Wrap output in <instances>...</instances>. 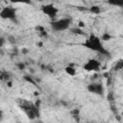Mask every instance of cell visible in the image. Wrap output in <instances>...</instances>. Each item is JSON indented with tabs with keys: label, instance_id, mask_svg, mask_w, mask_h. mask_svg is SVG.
<instances>
[{
	"label": "cell",
	"instance_id": "obj_1",
	"mask_svg": "<svg viewBox=\"0 0 123 123\" xmlns=\"http://www.w3.org/2000/svg\"><path fill=\"white\" fill-rule=\"evenodd\" d=\"M84 46L92 50V51H95V52H98L100 54H103V55H109V52L105 49V47L103 46L100 38L94 35H90L89 36V38L84 43Z\"/></svg>",
	"mask_w": 123,
	"mask_h": 123
},
{
	"label": "cell",
	"instance_id": "obj_2",
	"mask_svg": "<svg viewBox=\"0 0 123 123\" xmlns=\"http://www.w3.org/2000/svg\"><path fill=\"white\" fill-rule=\"evenodd\" d=\"M70 24H71V18L64 17V18H61V19L51 22V28L54 31L60 32V31H64L68 29Z\"/></svg>",
	"mask_w": 123,
	"mask_h": 123
},
{
	"label": "cell",
	"instance_id": "obj_3",
	"mask_svg": "<svg viewBox=\"0 0 123 123\" xmlns=\"http://www.w3.org/2000/svg\"><path fill=\"white\" fill-rule=\"evenodd\" d=\"M0 17L3 19H11L16 21V10L12 7H5L0 11Z\"/></svg>",
	"mask_w": 123,
	"mask_h": 123
},
{
	"label": "cell",
	"instance_id": "obj_4",
	"mask_svg": "<svg viewBox=\"0 0 123 123\" xmlns=\"http://www.w3.org/2000/svg\"><path fill=\"white\" fill-rule=\"evenodd\" d=\"M86 89L94 94H98V95H103L104 94V86L101 83H94V84H90L86 86Z\"/></svg>",
	"mask_w": 123,
	"mask_h": 123
},
{
	"label": "cell",
	"instance_id": "obj_5",
	"mask_svg": "<svg viewBox=\"0 0 123 123\" xmlns=\"http://www.w3.org/2000/svg\"><path fill=\"white\" fill-rule=\"evenodd\" d=\"M41 11L44 14L48 15L49 17H55L59 12V10L53 4H47L41 8Z\"/></svg>",
	"mask_w": 123,
	"mask_h": 123
},
{
	"label": "cell",
	"instance_id": "obj_6",
	"mask_svg": "<svg viewBox=\"0 0 123 123\" xmlns=\"http://www.w3.org/2000/svg\"><path fill=\"white\" fill-rule=\"evenodd\" d=\"M100 68V62L97 60L91 59L86 64H84V69L86 71H98Z\"/></svg>",
	"mask_w": 123,
	"mask_h": 123
},
{
	"label": "cell",
	"instance_id": "obj_7",
	"mask_svg": "<svg viewBox=\"0 0 123 123\" xmlns=\"http://www.w3.org/2000/svg\"><path fill=\"white\" fill-rule=\"evenodd\" d=\"M65 72H66L68 75H70V76H75V74H76L75 68L72 67L71 65H68V66L65 67Z\"/></svg>",
	"mask_w": 123,
	"mask_h": 123
},
{
	"label": "cell",
	"instance_id": "obj_8",
	"mask_svg": "<svg viewBox=\"0 0 123 123\" xmlns=\"http://www.w3.org/2000/svg\"><path fill=\"white\" fill-rule=\"evenodd\" d=\"M88 11H89L90 12H92V13H96V14L100 13V12H101L100 7H98V6H91V7L88 9Z\"/></svg>",
	"mask_w": 123,
	"mask_h": 123
},
{
	"label": "cell",
	"instance_id": "obj_9",
	"mask_svg": "<svg viewBox=\"0 0 123 123\" xmlns=\"http://www.w3.org/2000/svg\"><path fill=\"white\" fill-rule=\"evenodd\" d=\"M102 40H104V41H108V40H111V38H112V37L109 34V33H104L103 35H102Z\"/></svg>",
	"mask_w": 123,
	"mask_h": 123
},
{
	"label": "cell",
	"instance_id": "obj_10",
	"mask_svg": "<svg viewBox=\"0 0 123 123\" xmlns=\"http://www.w3.org/2000/svg\"><path fill=\"white\" fill-rule=\"evenodd\" d=\"M24 80L26 81V82H28V83H30V84H32V85H34V86H37V83L33 80V78L32 77H30V76H24Z\"/></svg>",
	"mask_w": 123,
	"mask_h": 123
},
{
	"label": "cell",
	"instance_id": "obj_11",
	"mask_svg": "<svg viewBox=\"0 0 123 123\" xmlns=\"http://www.w3.org/2000/svg\"><path fill=\"white\" fill-rule=\"evenodd\" d=\"M122 67H123V62L120 60V61L115 64V67H114V68H115V70H120Z\"/></svg>",
	"mask_w": 123,
	"mask_h": 123
},
{
	"label": "cell",
	"instance_id": "obj_12",
	"mask_svg": "<svg viewBox=\"0 0 123 123\" xmlns=\"http://www.w3.org/2000/svg\"><path fill=\"white\" fill-rule=\"evenodd\" d=\"M16 66H17V68H18L19 70H24L25 67H26V65H25L24 62H17V63H16Z\"/></svg>",
	"mask_w": 123,
	"mask_h": 123
},
{
	"label": "cell",
	"instance_id": "obj_13",
	"mask_svg": "<svg viewBox=\"0 0 123 123\" xmlns=\"http://www.w3.org/2000/svg\"><path fill=\"white\" fill-rule=\"evenodd\" d=\"M72 33H75V34H78V35H84V32L81 31V29L79 28H75V29H72L71 30Z\"/></svg>",
	"mask_w": 123,
	"mask_h": 123
},
{
	"label": "cell",
	"instance_id": "obj_14",
	"mask_svg": "<svg viewBox=\"0 0 123 123\" xmlns=\"http://www.w3.org/2000/svg\"><path fill=\"white\" fill-rule=\"evenodd\" d=\"M71 113H72V115H73V116H78V115H79V110L75 109L74 111H71Z\"/></svg>",
	"mask_w": 123,
	"mask_h": 123
},
{
	"label": "cell",
	"instance_id": "obj_15",
	"mask_svg": "<svg viewBox=\"0 0 123 123\" xmlns=\"http://www.w3.org/2000/svg\"><path fill=\"white\" fill-rule=\"evenodd\" d=\"M4 44H5V39H4L2 37H0V48H1V47H3V46H4Z\"/></svg>",
	"mask_w": 123,
	"mask_h": 123
},
{
	"label": "cell",
	"instance_id": "obj_16",
	"mask_svg": "<svg viewBox=\"0 0 123 123\" xmlns=\"http://www.w3.org/2000/svg\"><path fill=\"white\" fill-rule=\"evenodd\" d=\"M36 29H37V30H38L40 33L44 32V28H43V27H41V26H37V27H36Z\"/></svg>",
	"mask_w": 123,
	"mask_h": 123
},
{
	"label": "cell",
	"instance_id": "obj_17",
	"mask_svg": "<svg viewBox=\"0 0 123 123\" xmlns=\"http://www.w3.org/2000/svg\"><path fill=\"white\" fill-rule=\"evenodd\" d=\"M110 4H111V5H118V6H122L123 5V3H118V2H109Z\"/></svg>",
	"mask_w": 123,
	"mask_h": 123
},
{
	"label": "cell",
	"instance_id": "obj_18",
	"mask_svg": "<svg viewBox=\"0 0 123 123\" xmlns=\"http://www.w3.org/2000/svg\"><path fill=\"white\" fill-rule=\"evenodd\" d=\"M34 105H35L37 108H39V105H40V100H37V102H36Z\"/></svg>",
	"mask_w": 123,
	"mask_h": 123
},
{
	"label": "cell",
	"instance_id": "obj_19",
	"mask_svg": "<svg viewBox=\"0 0 123 123\" xmlns=\"http://www.w3.org/2000/svg\"><path fill=\"white\" fill-rule=\"evenodd\" d=\"M108 99H110V101L113 100V97H112V93H111H111L108 95Z\"/></svg>",
	"mask_w": 123,
	"mask_h": 123
},
{
	"label": "cell",
	"instance_id": "obj_20",
	"mask_svg": "<svg viewBox=\"0 0 123 123\" xmlns=\"http://www.w3.org/2000/svg\"><path fill=\"white\" fill-rule=\"evenodd\" d=\"M78 25H79V27H85V23H84L83 21H80Z\"/></svg>",
	"mask_w": 123,
	"mask_h": 123
},
{
	"label": "cell",
	"instance_id": "obj_21",
	"mask_svg": "<svg viewBox=\"0 0 123 123\" xmlns=\"http://www.w3.org/2000/svg\"><path fill=\"white\" fill-rule=\"evenodd\" d=\"M7 85H8V86H9V87H12V82H11V81H8Z\"/></svg>",
	"mask_w": 123,
	"mask_h": 123
},
{
	"label": "cell",
	"instance_id": "obj_22",
	"mask_svg": "<svg viewBox=\"0 0 123 123\" xmlns=\"http://www.w3.org/2000/svg\"><path fill=\"white\" fill-rule=\"evenodd\" d=\"M42 45H43V43H42L41 41H39V42H37V46H38V47H42Z\"/></svg>",
	"mask_w": 123,
	"mask_h": 123
},
{
	"label": "cell",
	"instance_id": "obj_23",
	"mask_svg": "<svg viewBox=\"0 0 123 123\" xmlns=\"http://www.w3.org/2000/svg\"><path fill=\"white\" fill-rule=\"evenodd\" d=\"M103 76H104L105 78H110V77H109V73H107V72H106V73H104V74H103Z\"/></svg>",
	"mask_w": 123,
	"mask_h": 123
},
{
	"label": "cell",
	"instance_id": "obj_24",
	"mask_svg": "<svg viewBox=\"0 0 123 123\" xmlns=\"http://www.w3.org/2000/svg\"><path fill=\"white\" fill-rule=\"evenodd\" d=\"M12 38H13V37H10V38H9V40H10V41H11V42H12V43H13V42H14V39H12Z\"/></svg>",
	"mask_w": 123,
	"mask_h": 123
},
{
	"label": "cell",
	"instance_id": "obj_25",
	"mask_svg": "<svg viewBox=\"0 0 123 123\" xmlns=\"http://www.w3.org/2000/svg\"><path fill=\"white\" fill-rule=\"evenodd\" d=\"M3 119V112L2 111H0V121Z\"/></svg>",
	"mask_w": 123,
	"mask_h": 123
},
{
	"label": "cell",
	"instance_id": "obj_26",
	"mask_svg": "<svg viewBox=\"0 0 123 123\" xmlns=\"http://www.w3.org/2000/svg\"><path fill=\"white\" fill-rule=\"evenodd\" d=\"M27 52H28V50H27V49H25V48H24V49H22V53H27Z\"/></svg>",
	"mask_w": 123,
	"mask_h": 123
},
{
	"label": "cell",
	"instance_id": "obj_27",
	"mask_svg": "<svg viewBox=\"0 0 123 123\" xmlns=\"http://www.w3.org/2000/svg\"><path fill=\"white\" fill-rule=\"evenodd\" d=\"M34 94H35V96H37V95H38V92H37V91H35Z\"/></svg>",
	"mask_w": 123,
	"mask_h": 123
}]
</instances>
